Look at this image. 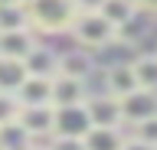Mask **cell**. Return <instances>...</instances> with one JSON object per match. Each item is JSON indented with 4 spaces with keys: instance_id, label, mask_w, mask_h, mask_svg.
<instances>
[{
    "instance_id": "obj_1",
    "label": "cell",
    "mask_w": 157,
    "mask_h": 150,
    "mask_svg": "<svg viewBox=\"0 0 157 150\" xmlns=\"http://www.w3.org/2000/svg\"><path fill=\"white\" fill-rule=\"evenodd\" d=\"M23 13H26L29 30L39 33H69V26L78 16L72 0H26Z\"/></svg>"
},
{
    "instance_id": "obj_2",
    "label": "cell",
    "mask_w": 157,
    "mask_h": 150,
    "mask_svg": "<svg viewBox=\"0 0 157 150\" xmlns=\"http://www.w3.org/2000/svg\"><path fill=\"white\" fill-rule=\"evenodd\" d=\"M69 33H72V39H75L82 49H105V46L118 42L115 26H111L98 10L95 13H78L75 23L69 26Z\"/></svg>"
},
{
    "instance_id": "obj_3",
    "label": "cell",
    "mask_w": 157,
    "mask_h": 150,
    "mask_svg": "<svg viewBox=\"0 0 157 150\" xmlns=\"http://www.w3.org/2000/svg\"><path fill=\"white\" fill-rule=\"evenodd\" d=\"M92 130V121L85 114V104L72 108H52V137H85Z\"/></svg>"
},
{
    "instance_id": "obj_4",
    "label": "cell",
    "mask_w": 157,
    "mask_h": 150,
    "mask_svg": "<svg viewBox=\"0 0 157 150\" xmlns=\"http://www.w3.org/2000/svg\"><path fill=\"white\" fill-rule=\"evenodd\" d=\"M85 114L92 121V127H121L124 121H121V101L111 98V95H88L85 101Z\"/></svg>"
},
{
    "instance_id": "obj_5",
    "label": "cell",
    "mask_w": 157,
    "mask_h": 150,
    "mask_svg": "<svg viewBox=\"0 0 157 150\" xmlns=\"http://www.w3.org/2000/svg\"><path fill=\"white\" fill-rule=\"evenodd\" d=\"M118 101H121V121L124 124H137V121L157 114V91L134 88L131 95H124V98H118Z\"/></svg>"
},
{
    "instance_id": "obj_6",
    "label": "cell",
    "mask_w": 157,
    "mask_h": 150,
    "mask_svg": "<svg viewBox=\"0 0 157 150\" xmlns=\"http://www.w3.org/2000/svg\"><path fill=\"white\" fill-rule=\"evenodd\" d=\"M20 108H52V79H33L26 75L17 88Z\"/></svg>"
},
{
    "instance_id": "obj_7",
    "label": "cell",
    "mask_w": 157,
    "mask_h": 150,
    "mask_svg": "<svg viewBox=\"0 0 157 150\" xmlns=\"http://www.w3.org/2000/svg\"><path fill=\"white\" fill-rule=\"evenodd\" d=\"M36 46H39V42H36V36H33V30L0 33V59H17V62H23Z\"/></svg>"
},
{
    "instance_id": "obj_8",
    "label": "cell",
    "mask_w": 157,
    "mask_h": 150,
    "mask_svg": "<svg viewBox=\"0 0 157 150\" xmlns=\"http://www.w3.org/2000/svg\"><path fill=\"white\" fill-rule=\"evenodd\" d=\"M17 124H20V130H23L29 140L49 137V134H52V108H20Z\"/></svg>"
},
{
    "instance_id": "obj_9",
    "label": "cell",
    "mask_w": 157,
    "mask_h": 150,
    "mask_svg": "<svg viewBox=\"0 0 157 150\" xmlns=\"http://www.w3.org/2000/svg\"><path fill=\"white\" fill-rule=\"evenodd\" d=\"M85 98H88L85 82L62 79V75L52 79V108H72V104H82Z\"/></svg>"
},
{
    "instance_id": "obj_10",
    "label": "cell",
    "mask_w": 157,
    "mask_h": 150,
    "mask_svg": "<svg viewBox=\"0 0 157 150\" xmlns=\"http://www.w3.org/2000/svg\"><path fill=\"white\" fill-rule=\"evenodd\" d=\"M23 69H26V75H33V79H56L59 75V56L52 49H46V46H36V49L23 59Z\"/></svg>"
},
{
    "instance_id": "obj_11",
    "label": "cell",
    "mask_w": 157,
    "mask_h": 150,
    "mask_svg": "<svg viewBox=\"0 0 157 150\" xmlns=\"http://www.w3.org/2000/svg\"><path fill=\"white\" fill-rule=\"evenodd\" d=\"M134 88H137V82H134V72H131V62H118V65H111L105 72V95L124 98Z\"/></svg>"
},
{
    "instance_id": "obj_12",
    "label": "cell",
    "mask_w": 157,
    "mask_h": 150,
    "mask_svg": "<svg viewBox=\"0 0 157 150\" xmlns=\"http://www.w3.org/2000/svg\"><path fill=\"white\" fill-rule=\"evenodd\" d=\"M95 69V62L88 56L85 49H75V52H66V56H59V75L62 79H75V82H85Z\"/></svg>"
},
{
    "instance_id": "obj_13",
    "label": "cell",
    "mask_w": 157,
    "mask_h": 150,
    "mask_svg": "<svg viewBox=\"0 0 157 150\" xmlns=\"http://www.w3.org/2000/svg\"><path fill=\"white\" fill-rule=\"evenodd\" d=\"M98 13H101L115 30H121V26H128V23L137 16V3L134 0H101Z\"/></svg>"
},
{
    "instance_id": "obj_14",
    "label": "cell",
    "mask_w": 157,
    "mask_h": 150,
    "mask_svg": "<svg viewBox=\"0 0 157 150\" xmlns=\"http://www.w3.org/2000/svg\"><path fill=\"white\" fill-rule=\"evenodd\" d=\"M82 144H85V150H121L124 137L118 127H92L82 137Z\"/></svg>"
},
{
    "instance_id": "obj_15",
    "label": "cell",
    "mask_w": 157,
    "mask_h": 150,
    "mask_svg": "<svg viewBox=\"0 0 157 150\" xmlns=\"http://www.w3.org/2000/svg\"><path fill=\"white\" fill-rule=\"evenodd\" d=\"M131 72H134L137 88L157 91V52H147V56H137L131 62Z\"/></svg>"
},
{
    "instance_id": "obj_16",
    "label": "cell",
    "mask_w": 157,
    "mask_h": 150,
    "mask_svg": "<svg viewBox=\"0 0 157 150\" xmlns=\"http://www.w3.org/2000/svg\"><path fill=\"white\" fill-rule=\"evenodd\" d=\"M23 79H26L23 62H17V59H0V91L17 95V88L23 85Z\"/></svg>"
},
{
    "instance_id": "obj_17",
    "label": "cell",
    "mask_w": 157,
    "mask_h": 150,
    "mask_svg": "<svg viewBox=\"0 0 157 150\" xmlns=\"http://www.w3.org/2000/svg\"><path fill=\"white\" fill-rule=\"evenodd\" d=\"M10 30H29L23 7H13V10H0V33H10Z\"/></svg>"
},
{
    "instance_id": "obj_18",
    "label": "cell",
    "mask_w": 157,
    "mask_h": 150,
    "mask_svg": "<svg viewBox=\"0 0 157 150\" xmlns=\"http://www.w3.org/2000/svg\"><path fill=\"white\" fill-rule=\"evenodd\" d=\"M17 118H20V101H17V95L0 91V127H3V124H13Z\"/></svg>"
},
{
    "instance_id": "obj_19",
    "label": "cell",
    "mask_w": 157,
    "mask_h": 150,
    "mask_svg": "<svg viewBox=\"0 0 157 150\" xmlns=\"http://www.w3.org/2000/svg\"><path fill=\"white\" fill-rule=\"evenodd\" d=\"M134 137L144 140V144H151V147H157V114L137 121V124H134Z\"/></svg>"
},
{
    "instance_id": "obj_20",
    "label": "cell",
    "mask_w": 157,
    "mask_h": 150,
    "mask_svg": "<svg viewBox=\"0 0 157 150\" xmlns=\"http://www.w3.org/2000/svg\"><path fill=\"white\" fill-rule=\"evenodd\" d=\"M46 150H85V144L78 137H52V144H46Z\"/></svg>"
},
{
    "instance_id": "obj_21",
    "label": "cell",
    "mask_w": 157,
    "mask_h": 150,
    "mask_svg": "<svg viewBox=\"0 0 157 150\" xmlns=\"http://www.w3.org/2000/svg\"><path fill=\"white\" fill-rule=\"evenodd\" d=\"M121 150H157V147H151V144H144V140H137V137H124Z\"/></svg>"
},
{
    "instance_id": "obj_22",
    "label": "cell",
    "mask_w": 157,
    "mask_h": 150,
    "mask_svg": "<svg viewBox=\"0 0 157 150\" xmlns=\"http://www.w3.org/2000/svg\"><path fill=\"white\" fill-rule=\"evenodd\" d=\"M72 3H75L78 13H95L98 7H101V0H72Z\"/></svg>"
},
{
    "instance_id": "obj_23",
    "label": "cell",
    "mask_w": 157,
    "mask_h": 150,
    "mask_svg": "<svg viewBox=\"0 0 157 150\" xmlns=\"http://www.w3.org/2000/svg\"><path fill=\"white\" fill-rule=\"evenodd\" d=\"M137 3V10H151V13H157V0H134Z\"/></svg>"
},
{
    "instance_id": "obj_24",
    "label": "cell",
    "mask_w": 157,
    "mask_h": 150,
    "mask_svg": "<svg viewBox=\"0 0 157 150\" xmlns=\"http://www.w3.org/2000/svg\"><path fill=\"white\" fill-rule=\"evenodd\" d=\"M26 0H0V10H13V7H23Z\"/></svg>"
},
{
    "instance_id": "obj_25",
    "label": "cell",
    "mask_w": 157,
    "mask_h": 150,
    "mask_svg": "<svg viewBox=\"0 0 157 150\" xmlns=\"http://www.w3.org/2000/svg\"><path fill=\"white\" fill-rule=\"evenodd\" d=\"M23 150H46V147H43V144H36V140H29V144H26Z\"/></svg>"
}]
</instances>
